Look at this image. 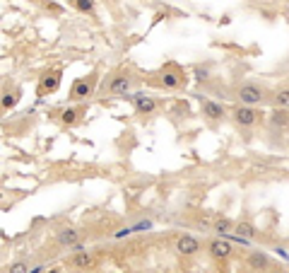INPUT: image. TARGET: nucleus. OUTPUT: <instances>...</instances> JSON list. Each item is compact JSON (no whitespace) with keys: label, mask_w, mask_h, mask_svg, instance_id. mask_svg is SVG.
Masks as SVG:
<instances>
[{"label":"nucleus","mask_w":289,"mask_h":273,"mask_svg":"<svg viewBox=\"0 0 289 273\" xmlns=\"http://www.w3.org/2000/svg\"><path fill=\"white\" fill-rule=\"evenodd\" d=\"M61 78H63L61 70L46 72V75H44V78L39 80V85H36V95L46 97V95H53V92H58V87H61Z\"/></svg>","instance_id":"obj_6"},{"label":"nucleus","mask_w":289,"mask_h":273,"mask_svg":"<svg viewBox=\"0 0 289 273\" xmlns=\"http://www.w3.org/2000/svg\"><path fill=\"white\" fill-rule=\"evenodd\" d=\"M207 251H210V257L215 259V261H219V264H227L229 259H232V254H234L229 237H219V234L215 240L207 242Z\"/></svg>","instance_id":"obj_5"},{"label":"nucleus","mask_w":289,"mask_h":273,"mask_svg":"<svg viewBox=\"0 0 289 273\" xmlns=\"http://www.w3.org/2000/svg\"><path fill=\"white\" fill-rule=\"evenodd\" d=\"M246 264H248V268H253V271H267V268H270V257H267V251H251L248 259H246Z\"/></svg>","instance_id":"obj_12"},{"label":"nucleus","mask_w":289,"mask_h":273,"mask_svg":"<svg viewBox=\"0 0 289 273\" xmlns=\"http://www.w3.org/2000/svg\"><path fill=\"white\" fill-rule=\"evenodd\" d=\"M130 85H133V80H130V72H128V70H121V72H116V75H113V78L109 80V87H106V92H109L111 97L128 95Z\"/></svg>","instance_id":"obj_7"},{"label":"nucleus","mask_w":289,"mask_h":273,"mask_svg":"<svg viewBox=\"0 0 289 273\" xmlns=\"http://www.w3.org/2000/svg\"><path fill=\"white\" fill-rule=\"evenodd\" d=\"M275 106H282V109H289V87H280L277 92H275L273 97Z\"/></svg>","instance_id":"obj_19"},{"label":"nucleus","mask_w":289,"mask_h":273,"mask_svg":"<svg viewBox=\"0 0 289 273\" xmlns=\"http://www.w3.org/2000/svg\"><path fill=\"white\" fill-rule=\"evenodd\" d=\"M82 114H85V106H75V109H63L61 121L65 123V126H75Z\"/></svg>","instance_id":"obj_15"},{"label":"nucleus","mask_w":289,"mask_h":273,"mask_svg":"<svg viewBox=\"0 0 289 273\" xmlns=\"http://www.w3.org/2000/svg\"><path fill=\"white\" fill-rule=\"evenodd\" d=\"M200 109H203V116L210 121H222L227 119V109H224V104H219V102H212V99H205L203 104H200Z\"/></svg>","instance_id":"obj_10"},{"label":"nucleus","mask_w":289,"mask_h":273,"mask_svg":"<svg viewBox=\"0 0 289 273\" xmlns=\"http://www.w3.org/2000/svg\"><path fill=\"white\" fill-rule=\"evenodd\" d=\"M152 82L162 89H181L188 85V72L183 70L179 63L169 61V63H164L155 75H152Z\"/></svg>","instance_id":"obj_1"},{"label":"nucleus","mask_w":289,"mask_h":273,"mask_svg":"<svg viewBox=\"0 0 289 273\" xmlns=\"http://www.w3.org/2000/svg\"><path fill=\"white\" fill-rule=\"evenodd\" d=\"M236 99H239L241 104L260 106V104H265L267 95L260 85H256V82H246V85H241V87L236 89Z\"/></svg>","instance_id":"obj_4"},{"label":"nucleus","mask_w":289,"mask_h":273,"mask_svg":"<svg viewBox=\"0 0 289 273\" xmlns=\"http://www.w3.org/2000/svg\"><path fill=\"white\" fill-rule=\"evenodd\" d=\"M68 266H72V268H94L97 266V259L89 254V251H75V257H70V261H68Z\"/></svg>","instance_id":"obj_13"},{"label":"nucleus","mask_w":289,"mask_h":273,"mask_svg":"<svg viewBox=\"0 0 289 273\" xmlns=\"http://www.w3.org/2000/svg\"><path fill=\"white\" fill-rule=\"evenodd\" d=\"M234 232L241 234V237H246V240H256V237H258V230H256V225H251V223H246V220H239V223H236Z\"/></svg>","instance_id":"obj_16"},{"label":"nucleus","mask_w":289,"mask_h":273,"mask_svg":"<svg viewBox=\"0 0 289 273\" xmlns=\"http://www.w3.org/2000/svg\"><path fill=\"white\" fill-rule=\"evenodd\" d=\"M97 80H99V78H97V70H92L89 75H85V78H78L70 87L72 102H85V99H89V97L94 95V89H97Z\"/></svg>","instance_id":"obj_3"},{"label":"nucleus","mask_w":289,"mask_h":273,"mask_svg":"<svg viewBox=\"0 0 289 273\" xmlns=\"http://www.w3.org/2000/svg\"><path fill=\"white\" fill-rule=\"evenodd\" d=\"M130 102H133L135 112L140 114V116H149V114L157 112V99L155 97H147V95H133L130 97Z\"/></svg>","instance_id":"obj_9"},{"label":"nucleus","mask_w":289,"mask_h":273,"mask_svg":"<svg viewBox=\"0 0 289 273\" xmlns=\"http://www.w3.org/2000/svg\"><path fill=\"white\" fill-rule=\"evenodd\" d=\"M176 251H179L181 257H196L198 251H200V242L193 234H183V237L176 240Z\"/></svg>","instance_id":"obj_8"},{"label":"nucleus","mask_w":289,"mask_h":273,"mask_svg":"<svg viewBox=\"0 0 289 273\" xmlns=\"http://www.w3.org/2000/svg\"><path fill=\"white\" fill-rule=\"evenodd\" d=\"M267 123L273 126V129H280L284 131L289 126V109H282V106H275L273 112L267 114Z\"/></svg>","instance_id":"obj_11"},{"label":"nucleus","mask_w":289,"mask_h":273,"mask_svg":"<svg viewBox=\"0 0 289 273\" xmlns=\"http://www.w3.org/2000/svg\"><path fill=\"white\" fill-rule=\"evenodd\" d=\"M10 271L22 273V271H29V266H27V264H12V266H10Z\"/></svg>","instance_id":"obj_22"},{"label":"nucleus","mask_w":289,"mask_h":273,"mask_svg":"<svg viewBox=\"0 0 289 273\" xmlns=\"http://www.w3.org/2000/svg\"><path fill=\"white\" fill-rule=\"evenodd\" d=\"M58 242H61L63 247H75V244H78L80 242V232L78 230H72V227H65V230H61V232H58Z\"/></svg>","instance_id":"obj_14"},{"label":"nucleus","mask_w":289,"mask_h":273,"mask_svg":"<svg viewBox=\"0 0 289 273\" xmlns=\"http://www.w3.org/2000/svg\"><path fill=\"white\" fill-rule=\"evenodd\" d=\"M234 220H229V217H219V220H215V225H212V230L219 234V237H224V234L234 232Z\"/></svg>","instance_id":"obj_17"},{"label":"nucleus","mask_w":289,"mask_h":273,"mask_svg":"<svg viewBox=\"0 0 289 273\" xmlns=\"http://www.w3.org/2000/svg\"><path fill=\"white\" fill-rule=\"evenodd\" d=\"M20 102V92H5L3 95V99H0V112H8V109H12V106Z\"/></svg>","instance_id":"obj_18"},{"label":"nucleus","mask_w":289,"mask_h":273,"mask_svg":"<svg viewBox=\"0 0 289 273\" xmlns=\"http://www.w3.org/2000/svg\"><path fill=\"white\" fill-rule=\"evenodd\" d=\"M207 78H210V70H207V68H198L196 70V80H207Z\"/></svg>","instance_id":"obj_21"},{"label":"nucleus","mask_w":289,"mask_h":273,"mask_svg":"<svg viewBox=\"0 0 289 273\" xmlns=\"http://www.w3.org/2000/svg\"><path fill=\"white\" fill-rule=\"evenodd\" d=\"M232 119L241 126V129H253V126H258L260 123V119H263V114L258 112V106H248V104H239L232 109Z\"/></svg>","instance_id":"obj_2"},{"label":"nucleus","mask_w":289,"mask_h":273,"mask_svg":"<svg viewBox=\"0 0 289 273\" xmlns=\"http://www.w3.org/2000/svg\"><path fill=\"white\" fill-rule=\"evenodd\" d=\"M72 3H75V8L80 12H92L94 10V0H72Z\"/></svg>","instance_id":"obj_20"}]
</instances>
